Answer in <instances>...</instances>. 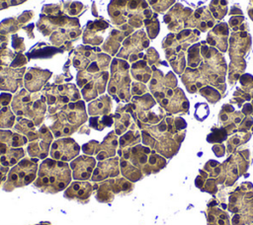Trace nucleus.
I'll list each match as a JSON object with an SVG mask.
<instances>
[{"label": "nucleus", "mask_w": 253, "mask_h": 225, "mask_svg": "<svg viewBox=\"0 0 253 225\" xmlns=\"http://www.w3.org/2000/svg\"><path fill=\"white\" fill-rule=\"evenodd\" d=\"M72 173L66 162L45 158L40 164L33 186L44 193H57L71 183Z\"/></svg>", "instance_id": "f257e3e1"}, {"label": "nucleus", "mask_w": 253, "mask_h": 225, "mask_svg": "<svg viewBox=\"0 0 253 225\" xmlns=\"http://www.w3.org/2000/svg\"><path fill=\"white\" fill-rule=\"evenodd\" d=\"M87 119L84 103L78 101L61 108L57 114V121L50 127L56 137L72 134Z\"/></svg>", "instance_id": "f03ea898"}, {"label": "nucleus", "mask_w": 253, "mask_h": 225, "mask_svg": "<svg viewBox=\"0 0 253 225\" xmlns=\"http://www.w3.org/2000/svg\"><path fill=\"white\" fill-rule=\"evenodd\" d=\"M38 160L37 158L24 157L11 167L2 185L3 190L10 192L18 188H24L34 183L38 175Z\"/></svg>", "instance_id": "7ed1b4c3"}, {"label": "nucleus", "mask_w": 253, "mask_h": 225, "mask_svg": "<svg viewBox=\"0 0 253 225\" xmlns=\"http://www.w3.org/2000/svg\"><path fill=\"white\" fill-rule=\"evenodd\" d=\"M133 189V183L124 177L110 178L98 183L96 199L102 203H111L116 195L127 194Z\"/></svg>", "instance_id": "20e7f679"}, {"label": "nucleus", "mask_w": 253, "mask_h": 225, "mask_svg": "<svg viewBox=\"0 0 253 225\" xmlns=\"http://www.w3.org/2000/svg\"><path fill=\"white\" fill-rule=\"evenodd\" d=\"M52 141V135L45 125L42 126L36 136L30 141L27 152L32 158L45 159L49 154V146Z\"/></svg>", "instance_id": "39448f33"}, {"label": "nucleus", "mask_w": 253, "mask_h": 225, "mask_svg": "<svg viewBox=\"0 0 253 225\" xmlns=\"http://www.w3.org/2000/svg\"><path fill=\"white\" fill-rule=\"evenodd\" d=\"M80 152L79 145L72 138H60L55 140L50 147V158L62 162L75 159Z\"/></svg>", "instance_id": "423d86ee"}, {"label": "nucleus", "mask_w": 253, "mask_h": 225, "mask_svg": "<svg viewBox=\"0 0 253 225\" xmlns=\"http://www.w3.org/2000/svg\"><path fill=\"white\" fill-rule=\"evenodd\" d=\"M98 183L92 184L89 181H74L64 189V197L68 200H75L80 203H87Z\"/></svg>", "instance_id": "0eeeda50"}, {"label": "nucleus", "mask_w": 253, "mask_h": 225, "mask_svg": "<svg viewBox=\"0 0 253 225\" xmlns=\"http://www.w3.org/2000/svg\"><path fill=\"white\" fill-rule=\"evenodd\" d=\"M96 159L90 155L77 156L70 163L72 178L75 181H88L96 168Z\"/></svg>", "instance_id": "6e6552de"}, {"label": "nucleus", "mask_w": 253, "mask_h": 225, "mask_svg": "<svg viewBox=\"0 0 253 225\" xmlns=\"http://www.w3.org/2000/svg\"><path fill=\"white\" fill-rule=\"evenodd\" d=\"M120 157L115 156L99 161L90 180L93 183H100L110 178L120 177Z\"/></svg>", "instance_id": "1a4fd4ad"}, {"label": "nucleus", "mask_w": 253, "mask_h": 225, "mask_svg": "<svg viewBox=\"0 0 253 225\" xmlns=\"http://www.w3.org/2000/svg\"><path fill=\"white\" fill-rule=\"evenodd\" d=\"M118 147V138L116 132H110L104 139L102 143H100L98 153L96 154V159L99 161L115 157V153Z\"/></svg>", "instance_id": "9d476101"}, {"label": "nucleus", "mask_w": 253, "mask_h": 225, "mask_svg": "<svg viewBox=\"0 0 253 225\" xmlns=\"http://www.w3.org/2000/svg\"><path fill=\"white\" fill-rule=\"evenodd\" d=\"M120 170L121 175L131 183L137 182L142 178L141 171L123 157H120Z\"/></svg>", "instance_id": "9b49d317"}, {"label": "nucleus", "mask_w": 253, "mask_h": 225, "mask_svg": "<svg viewBox=\"0 0 253 225\" xmlns=\"http://www.w3.org/2000/svg\"><path fill=\"white\" fill-rule=\"evenodd\" d=\"M48 73L30 72L25 77V86L30 92H37L42 87V85L48 79Z\"/></svg>", "instance_id": "f8f14e48"}, {"label": "nucleus", "mask_w": 253, "mask_h": 225, "mask_svg": "<svg viewBox=\"0 0 253 225\" xmlns=\"http://www.w3.org/2000/svg\"><path fill=\"white\" fill-rule=\"evenodd\" d=\"M112 107V102L108 96L99 98L96 101H93L88 106V111L91 115H106Z\"/></svg>", "instance_id": "ddd939ff"}, {"label": "nucleus", "mask_w": 253, "mask_h": 225, "mask_svg": "<svg viewBox=\"0 0 253 225\" xmlns=\"http://www.w3.org/2000/svg\"><path fill=\"white\" fill-rule=\"evenodd\" d=\"M24 157L25 151L22 147H9L6 153L0 155L2 165L9 168L16 165Z\"/></svg>", "instance_id": "4468645a"}, {"label": "nucleus", "mask_w": 253, "mask_h": 225, "mask_svg": "<svg viewBox=\"0 0 253 225\" xmlns=\"http://www.w3.org/2000/svg\"><path fill=\"white\" fill-rule=\"evenodd\" d=\"M0 143H4L9 147H22L27 143V138L9 130H0Z\"/></svg>", "instance_id": "2eb2a0df"}, {"label": "nucleus", "mask_w": 253, "mask_h": 225, "mask_svg": "<svg viewBox=\"0 0 253 225\" xmlns=\"http://www.w3.org/2000/svg\"><path fill=\"white\" fill-rule=\"evenodd\" d=\"M113 117L114 115H107V114L102 116L101 118L93 116L90 118V125L97 130H102L106 126H110L112 124Z\"/></svg>", "instance_id": "dca6fc26"}, {"label": "nucleus", "mask_w": 253, "mask_h": 225, "mask_svg": "<svg viewBox=\"0 0 253 225\" xmlns=\"http://www.w3.org/2000/svg\"><path fill=\"white\" fill-rule=\"evenodd\" d=\"M15 115L8 107L0 110V127H11L14 123Z\"/></svg>", "instance_id": "f3484780"}, {"label": "nucleus", "mask_w": 253, "mask_h": 225, "mask_svg": "<svg viewBox=\"0 0 253 225\" xmlns=\"http://www.w3.org/2000/svg\"><path fill=\"white\" fill-rule=\"evenodd\" d=\"M116 119V134H122L126 131V127L129 125V116L126 113H116L114 115Z\"/></svg>", "instance_id": "a211bd4d"}, {"label": "nucleus", "mask_w": 253, "mask_h": 225, "mask_svg": "<svg viewBox=\"0 0 253 225\" xmlns=\"http://www.w3.org/2000/svg\"><path fill=\"white\" fill-rule=\"evenodd\" d=\"M136 141H137V136L134 135V133L132 131H128L120 138V149L119 150L127 148V147L131 146L132 144H134Z\"/></svg>", "instance_id": "6ab92c4d"}, {"label": "nucleus", "mask_w": 253, "mask_h": 225, "mask_svg": "<svg viewBox=\"0 0 253 225\" xmlns=\"http://www.w3.org/2000/svg\"><path fill=\"white\" fill-rule=\"evenodd\" d=\"M99 146H100V143L95 141V140H92L86 144L83 145L82 147V151L84 152V154L86 155H96L98 153V150H99Z\"/></svg>", "instance_id": "aec40b11"}, {"label": "nucleus", "mask_w": 253, "mask_h": 225, "mask_svg": "<svg viewBox=\"0 0 253 225\" xmlns=\"http://www.w3.org/2000/svg\"><path fill=\"white\" fill-rule=\"evenodd\" d=\"M10 168L9 167H6L4 165H2L1 163V159H0V186L3 185V183L5 182L6 178H7V174L9 172Z\"/></svg>", "instance_id": "412c9836"}, {"label": "nucleus", "mask_w": 253, "mask_h": 225, "mask_svg": "<svg viewBox=\"0 0 253 225\" xmlns=\"http://www.w3.org/2000/svg\"><path fill=\"white\" fill-rule=\"evenodd\" d=\"M10 100H11V95H9V94L0 95V108L8 105Z\"/></svg>", "instance_id": "4be33fe9"}, {"label": "nucleus", "mask_w": 253, "mask_h": 225, "mask_svg": "<svg viewBox=\"0 0 253 225\" xmlns=\"http://www.w3.org/2000/svg\"><path fill=\"white\" fill-rule=\"evenodd\" d=\"M37 225H50V224L47 223V222H44V223L42 222V223H40V224H37Z\"/></svg>", "instance_id": "5701e85b"}]
</instances>
